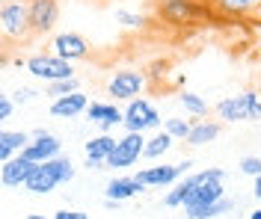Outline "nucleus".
<instances>
[{
	"instance_id": "f257e3e1",
	"label": "nucleus",
	"mask_w": 261,
	"mask_h": 219,
	"mask_svg": "<svg viewBox=\"0 0 261 219\" xmlns=\"http://www.w3.org/2000/svg\"><path fill=\"white\" fill-rule=\"evenodd\" d=\"M226 172L223 169H202L193 175H184L178 184H172V190L163 196L166 207H184V213L208 207V204L220 202L226 196Z\"/></svg>"
},
{
	"instance_id": "f03ea898",
	"label": "nucleus",
	"mask_w": 261,
	"mask_h": 219,
	"mask_svg": "<svg viewBox=\"0 0 261 219\" xmlns=\"http://www.w3.org/2000/svg\"><path fill=\"white\" fill-rule=\"evenodd\" d=\"M214 113L220 121H261V95L258 92H241V95H228L223 101H217Z\"/></svg>"
},
{
	"instance_id": "7ed1b4c3",
	"label": "nucleus",
	"mask_w": 261,
	"mask_h": 219,
	"mask_svg": "<svg viewBox=\"0 0 261 219\" xmlns=\"http://www.w3.org/2000/svg\"><path fill=\"white\" fill-rule=\"evenodd\" d=\"M154 12H158V21L169 27H193L211 9L202 0H154Z\"/></svg>"
},
{
	"instance_id": "20e7f679",
	"label": "nucleus",
	"mask_w": 261,
	"mask_h": 219,
	"mask_svg": "<svg viewBox=\"0 0 261 219\" xmlns=\"http://www.w3.org/2000/svg\"><path fill=\"white\" fill-rule=\"evenodd\" d=\"M0 33H3L6 45L30 39L33 27H30V9H27V3H0Z\"/></svg>"
},
{
	"instance_id": "39448f33",
	"label": "nucleus",
	"mask_w": 261,
	"mask_h": 219,
	"mask_svg": "<svg viewBox=\"0 0 261 219\" xmlns=\"http://www.w3.org/2000/svg\"><path fill=\"white\" fill-rule=\"evenodd\" d=\"M125 131L130 134H146V131H161L163 128V116L161 110L148 98H134L125 104Z\"/></svg>"
},
{
	"instance_id": "423d86ee",
	"label": "nucleus",
	"mask_w": 261,
	"mask_h": 219,
	"mask_svg": "<svg viewBox=\"0 0 261 219\" xmlns=\"http://www.w3.org/2000/svg\"><path fill=\"white\" fill-rule=\"evenodd\" d=\"M27 71H30L36 80H45V83H57V80H65V77H74V66L57 56V53H33L27 56Z\"/></svg>"
},
{
	"instance_id": "0eeeda50",
	"label": "nucleus",
	"mask_w": 261,
	"mask_h": 219,
	"mask_svg": "<svg viewBox=\"0 0 261 219\" xmlns=\"http://www.w3.org/2000/svg\"><path fill=\"white\" fill-rule=\"evenodd\" d=\"M140 157H146V134H130L125 131V136H119L113 154L107 157V169L122 172L140 163Z\"/></svg>"
},
{
	"instance_id": "6e6552de",
	"label": "nucleus",
	"mask_w": 261,
	"mask_h": 219,
	"mask_svg": "<svg viewBox=\"0 0 261 219\" xmlns=\"http://www.w3.org/2000/svg\"><path fill=\"white\" fill-rule=\"evenodd\" d=\"M107 95L113 98V101H122L128 104L134 98H140L143 95V89H146V74L143 71H134V68H122V71H116L113 77L107 80Z\"/></svg>"
},
{
	"instance_id": "1a4fd4ad",
	"label": "nucleus",
	"mask_w": 261,
	"mask_h": 219,
	"mask_svg": "<svg viewBox=\"0 0 261 219\" xmlns=\"http://www.w3.org/2000/svg\"><path fill=\"white\" fill-rule=\"evenodd\" d=\"M193 160H181V163H163V166H146L137 172V178L146 186H172L190 172Z\"/></svg>"
},
{
	"instance_id": "9d476101",
	"label": "nucleus",
	"mask_w": 261,
	"mask_h": 219,
	"mask_svg": "<svg viewBox=\"0 0 261 219\" xmlns=\"http://www.w3.org/2000/svg\"><path fill=\"white\" fill-rule=\"evenodd\" d=\"M21 154L30 157L33 163H48V160H54V157L63 154V142H60L57 134H50V131H45V128H36L30 145H27Z\"/></svg>"
},
{
	"instance_id": "9b49d317",
	"label": "nucleus",
	"mask_w": 261,
	"mask_h": 219,
	"mask_svg": "<svg viewBox=\"0 0 261 219\" xmlns=\"http://www.w3.org/2000/svg\"><path fill=\"white\" fill-rule=\"evenodd\" d=\"M27 9H30L33 36H48L60 21V3L57 0H27Z\"/></svg>"
},
{
	"instance_id": "f8f14e48",
	"label": "nucleus",
	"mask_w": 261,
	"mask_h": 219,
	"mask_svg": "<svg viewBox=\"0 0 261 219\" xmlns=\"http://www.w3.org/2000/svg\"><path fill=\"white\" fill-rule=\"evenodd\" d=\"M50 51L57 53V56H63L68 62H77V59H86L89 51H92V45L83 39L81 33H74V30H65V33H57L54 36V42H50Z\"/></svg>"
},
{
	"instance_id": "ddd939ff",
	"label": "nucleus",
	"mask_w": 261,
	"mask_h": 219,
	"mask_svg": "<svg viewBox=\"0 0 261 219\" xmlns=\"http://www.w3.org/2000/svg\"><path fill=\"white\" fill-rule=\"evenodd\" d=\"M36 166H39V163H33L30 157H24V154H18L12 160H3V163H0V184L6 186V190L27 186L30 175L36 172Z\"/></svg>"
},
{
	"instance_id": "4468645a",
	"label": "nucleus",
	"mask_w": 261,
	"mask_h": 219,
	"mask_svg": "<svg viewBox=\"0 0 261 219\" xmlns=\"http://www.w3.org/2000/svg\"><path fill=\"white\" fill-rule=\"evenodd\" d=\"M86 118L95 124L98 131L110 134L113 128L125 124V110L116 107V101H92L89 104V110H86Z\"/></svg>"
},
{
	"instance_id": "2eb2a0df",
	"label": "nucleus",
	"mask_w": 261,
	"mask_h": 219,
	"mask_svg": "<svg viewBox=\"0 0 261 219\" xmlns=\"http://www.w3.org/2000/svg\"><path fill=\"white\" fill-rule=\"evenodd\" d=\"M208 9L223 18H255L261 21V0H205Z\"/></svg>"
},
{
	"instance_id": "dca6fc26",
	"label": "nucleus",
	"mask_w": 261,
	"mask_h": 219,
	"mask_svg": "<svg viewBox=\"0 0 261 219\" xmlns=\"http://www.w3.org/2000/svg\"><path fill=\"white\" fill-rule=\"evenodd\" d=\"M116 136H110V134H101L98 136H92V139H86L83 142V157H86V166L89 169H107V157L113 154V148H116Z\"/></svg>"
},
{
	"instance_id": "f3484780",
	"label": "nucleus",
	"mask_w": 261,
	"mask_h": 219,
	"mask_svg": "<svg viewBox=\"0 0 261 219\" xmlns=\"http://www.w3.org/2000/svg\"><path fill=\"white\" fill-rule=\"evenodd\" d=\"M146 190V184L137 178V175H116V178H110L107 181V186H104V199H110V202H128V199H134V196H140Z\"/></svg>"
},
{
	"instance_id": "a211bd4d",
	"label": "nucleus",
	"mask_w": 261,
	"mask_h": 219,
	"mask_svg": "<svg viewBox=\"0 0 261 219\" xmlns=\"http://www.w3.org/2000/svg\"><path fill=\"white\" fill-rule=\"evenodd\" d=\"M89 98H86V92H71V95H63V98H54L50 101V116L54 118H77L81 113L89 110Z\"/></svg>"
},
{
	"instance_id": "6ab92c4d",
	"label": "nucleus",
	"mask_w": 261,
	"mask_h": 219,
	"mask_svg": "<svg viewBox=\"0 0 261 219\" xmlns=\"http://www.w3.org/2000/svg\"><path fill=\"white\" fill-rule=\"evenodd\" d=\"M60 184H63V181H60V175L54 172V166H50V163H39L24 190L33 193V196H48V193H54Z\"/></svg>"
},
{
	"instance_id": "aec40b11",
	"label": "nucleus",
	"mask_w": 261,
	"mask_h": 219,
	"mask_svg": "<svg viewBox=\"0 0 261 219\" xmlns=\"http://www.w3.org/2000/svg\"><path fill=\"white\" fill-rule=\"evenodd\" d=\"M30 139H33V134H24V131H3L0 134V163L18 157L30 145Z\"/></svg>"
},
{
	"instance_id": "412c9836",
	"label": "nucleus",
	"mask_w": 261,
	"mask_h": 219,
	"mask_svg": "<svg viewBox=\"0 0 261 219\" xmlns=\"http://www.w3.org/2000/svg\"><path fill=\"white\" fill-rule=\"evenodd\" d=\"M220 136V121H211V118H196L193 128H190V134H187V145H193V148H202V145H208Z\"/></svg>"
},
{
	"instance_id": "4be33fe9",
	"label": "nucleus",
	"mask_w": 261,
	"mask_h": 219,
	"mask_svg": "<svg viewBox=\"0 0 261 219\" xmlns=\"http://www.w3.org/2000/svg\"><path fill=\"white\" fill-rule=\"evenodd\" d=\"M172 145H175V136L166 134V131L161 128V131H154V136H148L146 139V157L148 160H158V157H163Z\"/></svg>"
},
{
	"instance_id": "5701e85b",
	"label": "nucleus",
	"mask_w": 261,
	"mask_h": 219,
	"mask_svg": "<svg viewBox=\"0 0 261 219\" xmlns=\"http://www.w3.org/2000/svg\"><path fill=\"white\" fill-rule=\"evenodd\" d=\"M234 204H238V202H231L228 196H223L220 202L208 204V207L190 210V213H187V219H217V216H226V213H231V210H234Z\"/></svg>"
},
{
	"instance_id": "b1692460",
	"label": "nucleus",
	"mask_w": 261,
	"mask_h": 219,
	"mask_svg": "<svg viewBox=\"0 0 261 219\" xmlns=\"http://www.w3.org/2000/svg\"><path fill=\"white\" fill-rule=\"evenodd\" d=\"M113 18H116V24L125 27V30H146L148 27L146 15H140V12H134V9H125V6L113 9Z\"/></svg>"
},
{
	"instance_id": "393cba45",
	"label": "nucleus",
	"mask_w": 261,
	"mask_h": 219,
	"mask_svg": "<svg viewBox=\"0 0 261 219\" xmlns=\"http://www.w3.org/2000/svg\"><path fill=\"white\" fill-rule=\"evenodd\" d=\"M178 104L187 110V116H196V118H202V116H208V104H205V98L199 95V92H190V89H184L178 95Z\"/></svg>"
},
{
	"instance_id": "a878e982",
	"label": "nucleus",
	"mask_w": 261,
	"mask_h": 219,
	"mask_svg": "<svg viewBox=\"0 0 261 219\" xmlns=\"http://www.w3.org/2000/svg\"><path fill=\"white\" fill-rule=\"evenodd\" d=\"M77 89H81V80L77 77H65V80H57V83H45V95H50V101H54V98L71 95Z\"/></svg>"
},
{
	"instance_id": "bb28decb",
	"label": "nucleus",
	"mask_w": 261,
	"mask_h": 219,
	"mask_svg": "<svg viewBox=\"0 0 261 219\" xmlns=\"http://www.w3.org/2000/svg\"><path fill=\"white\" fill-rule=\"evenodd\" d=\"M190 128H193V121H190V118H184V116H169V118H163V131H166V134H172L175 139H187Z\"/></svg>"
},
{
	"instance_id": "cd10ccee",
	"label": "nucleus",
	"mask_w": 261,
	"mask_h": 219,
	"mask_svg": "<svg viewBox=\"0 0 261 219\" xmlns=\"http://www.w3.org/2000/svg\"><path fill=\"white\" fill-rule=\"evenodd\" d=\"M241 172H244L246 178H258L261 175V154H246L244 160H241Z\"/></svg>"
},
{
	"instance_id": "c85d7f7f",
	"label": "nucleus",
	"mask_w": 261,
	"mask_h": 219,
	"mask_svg": "<svg viewBox=\"0 0 261 219\" xmlns=\"http://www.w3.org/2000/svg\"><path fill=\"white\" fill-rule=\"evenodd\" d=\"M15 98L12 95H0V121H9L12 118V113H15Z\"/></svg>"
},
{
	"instance_id": "c756f323",
	"label": "nucleus",
	"mask_w": 261,
	"mask_h": 219,
	"mask_svg": "<svg viewBox=\"0 0 261 219\" xmlns=\"http://www.w3.org/2000/svg\"><path fill=\"white\" fill-rule=\"evenodd\" d=\"M12 98H15V104L21 107V104H30L33 98H36V92H33V89H27V86H21V89H15V92H12Z\"/></svg>"
},
{
	"instance_id": "7c9ffc66",
	"label": "nucleus",
	"mask_w": 261,
	"mask_h": 219,
	"mask_svg": "<svg viewBox=\"0 0 261 219\" xmlns=\"http://www.w3.org/2000/svg\"><path fill=\"white\" fill-rule=\"evenodd\" d=\"M50 219H89V216H86L83 210H68V207H65V210H57Z\"/></svg>"
},
{
	"instance_id": "2f4dec72",
	"label": "nucleus",
	"mask_w": 261,
	"mask_h": 219,
	"mask_svg": "<svg viewBox=\"0 0 261 219\" xmlns=\"http://www.w3.org/2000/svg\"><path fill=\"white\" fill-rule=\"evenodd\" d=\"M252 181H255V184H252V196L261 202V175H258V178H252Z\"/></svg>"
},
{
	"instance_id": "473e14b6",
	"label": "nucleus",
	"mask_w": 261,
	"mask_h": 219,
	"mask_svg": "<svg viewBox=\"0 0 261 219\" xmlns=\"http://www.w3.org/2000/svg\"><path fill=\"white\" fill-rule=\"evenodd\" d=\"M24 219H48V216H45V213H27Z\"/></svg>"
},
{
	"instance_id": "72a5a7b5",
	"label": "nucleus",
	"mask_w": 261,
	"mask_h": 219,
	"mask_svg": "<svg viewBox=\"0 0 261 219\" xmlns=\"http://www.w3.org/2000/svg\"><path fill=\"white\" fill-rule=\"evenodd\" d=\"M249 219H261V207H255V210L249 213Z\"/></svg>"
},
{
	"instance_id": "f704fd0d",
	"label": "nucleus",
	"mask_w": 261,
	"mask_h": 219,
	"mask_svg": "<svg viewBox=\"0 0 261 219\" xmlns=\"http://www.w3.org/2000/svg\"><path fill=\"white\" fill-rule=\"evenodd\" d=\"M0 3H27V0H0Z\"/></svg>"
},
{
	"instance_id": "c9c22d12",
	"label": "nucleus",
	"mask_w": 261,
	"mask_h": 219,
	"mask_svg": "<svg viewBox=\"0 0 261 219\" xmlns=\"http://www.w3.org/2000/svg\"><path fill=\"white\" fill-rule=\"evenodd\" d=\"M258 136H261V121H258Z\"/></svg>"
}]
</instances>
